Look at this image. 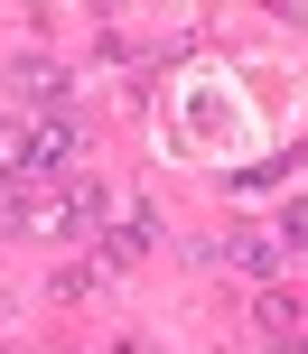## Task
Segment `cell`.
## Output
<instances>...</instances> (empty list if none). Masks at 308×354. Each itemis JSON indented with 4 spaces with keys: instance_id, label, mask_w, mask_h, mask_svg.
I'll use <instances>...</instances> for the list:
<instances>
[{
    "instance_id": "1",
    "label": "cell",
    "mask_w": 308,
    "mask_h": 354,
    "mask_svg": "<svg viewBox=\"0 0 308 354\" xmlns=\"http://www.w3.org/2000/svg\"><path fill=\"white\" fill-rule=\"evenodd\" d=\"M75 149H84V131H75L66 112H56V122H37V131H28V177H56Z\"/></svg>"
},
{
    "instance_id": "5",
    "label": "cell",
    "mask_w": 308,
    "mask_h": 354,
    "mask_svg": "<svg viewBox=\"0 0 308 354\" xmlns=\"http://www.w3.org/2000/svg\"><path fill=\"white\" fill-rule=\"evenodd\" d=\"M131 252H150V214H131V224H112V261H131Z\"/></svg>"
},
{
    "instance_id": "2",
    "label": "cell",
    "mask_w": 308,
    "mask_h": 354,
    "mask_svg": "<svg viewBox=\"0 0 308 354\" xmlns=\"http://www.w3.org/2000/svg\"><path fill=\"white\" fill-rule=\"evenodd\" d=\"M262 336L290 345V354H308V345H299V299H280V289H271V299H262Z\"/></svg>"
},
{
    "instance_id": "4",
    "label": "cell",
    "mask_w": 308,
    "mask_h": 354,
    "mask_svg": "<svg viewBox=\"0 0 308 354\" xmlns=\"http://www.w3.org/2000/svg\"><path fill=\"white\" fill-rule=\"evenodd\" d=\"M0 177H28V131L0 122Z\"/></svg>"
},
{
    "instance_id": "3",
    "label": "cell",
    "mask_w": 308,
    "mask_h": 354,
    "mask_svg": "<svg viewBox=\"0 0 308 354\" xmlns=\"http://www.w3.org/2000/svg\"><path fill=\"white\" fill-rule=\"evenodd\" d=\"M19 93H28V103H66V66L28 56V66H19Z\"/></svg>"
}]
</instances>
